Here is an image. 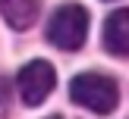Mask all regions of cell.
Instances as JSON below:
<instances>
[{"mask_svg": "<svg viewBox=\"0 0 129 119\" xmlns=\"http://www.w3.org/2000/svg\"><path fill=\"white\" fill-rule=\"evenodd\" d=\"M69 97L79 106L104 116V113L117 110L120 88H117L113 78H107V75H101V72H82V75H76V78L69 81Z\"/></svg>", "mask_w": 129, "mask_h": 119, "instance_id": "obj_1", "label": "cell"}, {"mask_svg": "<svg viewBox=\"0 0 129 119\" xmlns=\"http://www.w3.org/2000/svg\"><path fill=\"white\" fill-rule=\"evenodd\" d=\"M88 38V13L79 3H66L50 16L47 22V41L60 50H79Z\"/></svg>", "mask_w": 129, "mask_h": 119, "instance_id": "obj_2", "label": "cell"}, {"mask_svg": "<svg viewBox=\"0 0 129 119\" xmlns=\"http://www.w3.org/2000/svg\"><path fill=\"white\" fill-rule=\"evenodd\" d=\"M16 85H19V94H22L25 103H28V106H38V103L47 100L50 91H54L57 72H54V66H50L47 60H31V63H25V66L19 69Z\"/></svg>", "mask_w": 129, "mask_h": 119, "instance_id": "obj_3", "label": "cell"}, {"mask_svg": "<svg viewBox=\"0 0 129 119\" xmlns=\"http://www.w3.org/2000/svg\"><path fill=\"white\" fill-rule=\"evenodd\" d=\"M104 47L113 56H129V10H117L104 22Z\"/></svg>", "mask_w": 129, "mask_h": 119, "instance_id": "obj_4", "label": "cell"}, {"mask_svg": "<svg viewBox=\"0 0 129 119\" xmlns=\"http://www.w3.org/2000/svg\"><path fill=\"white\" fill-rule=\"evenodd\" d=\"M41 13V0H0V16L16 31H25Z\"/></svg>", "mask_w": 129, "mask_h": 119, "instance_id": "obj_5", "label": "cell"}, {"mask_svg": "<svg viewBox=\"0 0 129 119\" xmlns=\"http://www.w3.org/2000/svg\"><path fill=\"white\" fill-rule=\"evenodd\" d=\"M10 113V81L0 78V119H6Z\"/></svg>", "mask_w": 129, "mask_h": 119, "instance_id": "obj_6", "label": "cell"}, {"mask_svg": "<svg viewBox=\"0 0 129 119\" xmlns=\"http://www.w3.org/2000/svg\"><path fill=\"white\" fill-rule=\"evenodd\" d=\"M47 119H60V116H47Z\"/></svg>", "mask_w": 129, "mask_h": 119, "instance_id": "obj_7", "label": "cell"}]
</instances>
